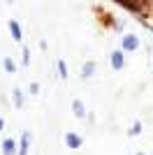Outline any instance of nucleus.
<instances>
[{
	"instance_id": "ddd939ff",
	"label": "nucleus",
	"mask_w": 153,
	"mask_h": 155,
	"mask_svg": "<svg viewBox=\"0 0 153 155\" xmlns=\"http://www.w3.org/2000/svg\"><path fill=\"white\" fill-rule=\"evenodd\" d=\"M139 132H141V123H134L132 130H130V134H139Z\"/></svg>"
},
{
	"instance_id": "1a4fd4ad",
	"label": "nucleus",
	"mask_w": 153,
	"mask_h": 155,
	"mask_svg": "<svg viewBox=\"0 0 153 155\" xmlns=\"http://www.w3.org/2000/svg\"><path fill=\"white\" fill-rule=\"evenodd\" d=\"M12 100H14V107H16V109L23 107V93H21L19 88H14V91H12Z\"/></svg>"
},
{
	"instance_id": "4468645a",
	"label": "nucleus",
	"mask_w": 153,
	"mask_h": 155,
	"mask_svg": "<svg viewBox=\"0 0 153 155\" xmlns=\"http://www.w3.org/2000/svg\"><path fill=\"white\" fill-rule=\"evenodd\" d=\"M28 60H30V51H28V49H23V63L28 65Z\"/></svg>"
},
{
	"instance_id": "f257e3e1",
	"label": "nucleus",
	"mask_w": 153,
	"mask_h": 155,
	"mask_svg": "<svg viewBox=\"0 0 153 155\" xmlns=\"http://www.w3.org/2000/svg\"><path fill=\"white\" fill-rule=\"evenodd\" d=\"M121 49L127 53H132L139 49V37L134 35V32H127V35H123V42H121Z\"/></svg>"
},
{
	"instance_id": "0eeeda50",
	"label": "nucleus",
	"mask_w": 153,
	"mask_h": 155,
	"mask_svg": "<svg viewBox=\"0 0 153 155\" xmlns=\"http://www.w3.org/2000/svg\"><path fill=\"white\" fill-rule=\"evenodd\" d=\"M16 153V141L14 139H5L2 141V155H14Z\"/></svg>"
},
{
	"instance_id": "6e6552de",
	"label": "nucleus",
	"mask_w": 153,
	"mask_h": 155,
	"mask_svg": "<svg viewBox=\"0 0 153 155\" xmlns=\"http://www.w3.org/2000/svg\"><path fill=\"white\" fill-rule=\"evenodd\" d=\"M93 74H95V63H93V60H88V63H83L81 77H83V79H88V77H93Z\"/></svg>"
},
{
	"instance_id": "39448f33",
	"label": "nucleus",
	"mask_w": 153,
	"mask_h": 155,
	"mask_svg": "<svg viewBox=\"0 0 153 155\" xmlns=\"http://www.w3.org/2000/svg\"><path fill=\"white\" fill-rule=\"evenodd\" d=\"M9 32H12V37H14V42H21L23 39V32H21V26H19V21H9Z\"/></svg>"
},
{
	"instance_id": "20e7f679",
	"label": "nucleus",
	"mask_w": 153,
	"mask_h": 155,
	"mask_svg": "<svg viewBox=\"0 0 153 155\" xmlns=\"http://www.w3.org/2000/svg\"><path fill=\"white\" fill-rule=\"evenodd\" d=\"M30 132H23L21 134V141H19V153L16 155H28V148H30Z\"/></svg>"
},
{
	"instance_id": "9d476101",
	"label": "nucleus",
	"mask_w": 153,
	"mask_h": 155,
	"mask_svg": "<svg viewBox=\"0 0 153 155\" xmlns=\"http://www.w3.org/2000/svg\"><path fill=\"white\" fill-rule=\"evenodd\" d=\"M2 67H5V72H9V74H14V72H16V63H14L9 56H7V58H2Z\"/></svg>"
},
{
	"instance_id": "dca6fc26",
	"label": "nucleus",
	"mask_w": 153,
	"mask_h": 155,
	"mask_svg": "<svg viewBox=\"0 0 153 155\" xmlns=\"http://www.w3.org/2000/svg\"><path fill=\"white\" fill-rule=\"evenodd\" d=\"M137 155H144V153H137Z\"/></svg>"
},
{
	"instance_id": "2eb2a0df",
	"label": "nucleus",
	"mask_w": 153,
	"mask_h": 155,
	"mask_svg": "<svg viewBox=\"0 0 153 155\" xmlns=\"http://www.w3.org/2000/svg\"><path fill=\"white\" fill-rule=\"evenodd\" d=\"M2 127H5V120H2V118H0V132H2Z\"/></svg>"
},
{
	"instance_id": "f8f14e48",
	"label": "nucleus",
	"mask_w": 153,
	"mask_h": 155,
	"mask_svg": "<svg viewBox=\"0 0 153 155\" xmlns=\"http://www.w3.org/2000/svg\"><path fill=\"white\" fill-rule=\"evenodd\" d=\"M28 93H30V95H37V93H39V84H35V81H32V84L28 86Z\"/></svg>"
},
{
	"instance_id": "f03ea898",
	"label": "nucleus",
	"mask_w": 153,
	"mask_h": 155,
	"mask_svg": "<svg viewBox=\"0 0 153 155\" xmlns=\"http://www.w3.org/2000/svg\"><path fill=\"white\" fill-rule=\"evenodd\" d=\"M123 49H116V51H111L109 53V63H111V67L114 70H123L125 67V56H123Z\"/></svg>"
},
{
	"instance_id": "7ed1b4c3",
	"label": "nucleus",
	"mask_w": 153,
	"mask_h": 155,
	"mask_svg": "<svg viewBox=\"0 0 153 155\" xmlns=\"http://www.w3.org/2000/svg\"><path fill=\"white\" fill-rule=\"evenodd\" d=\"M63 139H65V146H67V148H72V150L81 148V143H83V139L76 134V132H65Z\"/></svg>"
},
{
	"instance_id": "423d86ee",
	"label": "nucleus",
	"mask_w": 153,
	"mask_h": 155,
	"mask_svg": "<svg viewBox=\"0 0 153 155\" xmlns=\"http://www.w3.org/2000/svg\"><path fill=\"white\" fill-rule=\"evenodd\" d=\"M72 111H74L76 118H86V107H83L81 100H74V102H72Z\"/></svg>"
},
{
	"instance_id": "9b49d317",
	"label": "nucleus",
	"mask_w": 153,
	"mask_h": 155,
	"mask_svg": "<svg viewBox=\"0 0 153 155\" xmlns=\"http://www.w3.org/2000/svg\"><path fill=\"white\" fill-rule=\"evenodd\" d=\"M58 74L63 79H67V67H65V60H58Z\"/></svg>"
}]
</instances>
